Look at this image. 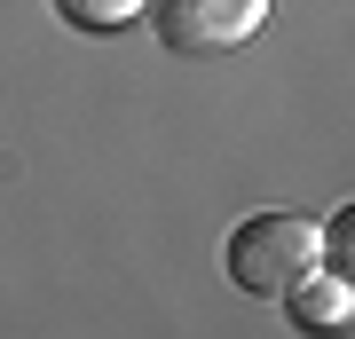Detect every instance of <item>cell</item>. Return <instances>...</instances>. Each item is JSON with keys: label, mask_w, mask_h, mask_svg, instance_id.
<instances>
[{"label": "cell", "mask_w": 355, "mask_h": 339, "mask_svg": "<svg viewBox=\"0 0 355 339\" xmlns=\"http://www.w3.org/2000/svg\"><path fill=\"white\" fill-rule=\"evenodd\" d=\"M324 268H331V277H347V284H355V198H347L340 214L324 221Z\"/></svg>", "instance_id": "cell-5"}, {"label": "cell", "mask_w": 355, "mask_h": 339, "mask_svg": "<svg viewBox=\"0 0 355 339\" xmlns=\"http://www.w3.org/2000/svg\"><path fill=\"white\" fill-rule=\"evenodd\" d=\"M229 284L253 292V300H277L292 277H308V268L324 261V221L308 214H253L229 229Z\"/></svg>", "instance_id": "cell-1"}, {"label": "cell", "mask_w": 355, "mask_h": 339, "mask_svg": "<svg viewBox=\"0 0 355 339\" xmlns=\"http://www.w3.org/2000/svg\"><path fill=\"white\" fill-rule=\"evenodd\" d=\"M268 8L277 0H142L166 55H229L268 24Z\"/></svg>", "instance_id": "cell-2"}, {"label": "cell", "mask_w": 355, "mask_h": 339, "mask_svg": "<svg viewBox=\"0 0 355 339\" xmlns=\"http://www.w3.org/2000/svg\"><path fill=\"white\" fill-rule=\"evenodd\" d=\"M277 300H284V315H292L300 331H340V324H355V284H347V277H331L324 261L308 268V277H292Z\"/></svg>", "instance_id": "cell-3"}, {"label": "cell", "mask_w": 355, "mask_h": 339, "mask_svg": "<svg viewBox=\"0 0 355 339\" xmlns=\"http://www.w3.org/2000/svg\"><path fill=\"white\" fill-rule=\"evenodd\" d=\"M55 16L79 24V32H119V24L142 16V0H55Z\"/></svg>", "instance_id": "cell-4"}]
</instances>
